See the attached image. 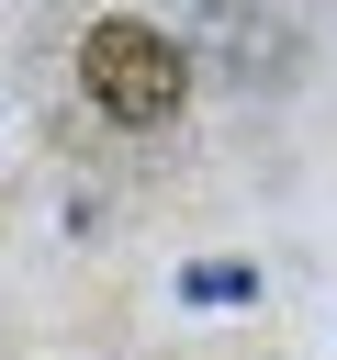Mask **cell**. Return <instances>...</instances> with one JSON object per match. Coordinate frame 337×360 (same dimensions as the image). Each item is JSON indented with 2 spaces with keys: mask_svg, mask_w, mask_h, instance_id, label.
Instances as JSON below:
<instances>
[{
  "mask_svg": "<svg viewBox=\"0 0 337 360\" xmlns=\"http://www.w3.org/2000/svg\"><path fill=\"white\" fill-rule=\"evenodd\" d=\"M79 90L101 101V124L146 135V124H168V112H180L191 56H180L157 22H90V45H79Z\"/></svg>",
  "mask_w": 337,
  "mask_h": 360,
  "instance_id": "6da1fadb",
  "label": "cell"
},
{
  "mask_svg": "<svg viewBox=\"0 0 337 360\" xmlns=\"http://www.w3.org/2000/svg\"><path fill=\"white\" fill-rule=\"evenodd\" d=\"M191 292H202V304H236V292H258V270H225V259H202V270H191Z\"/></svg>",
  "mask_w": 337,
  "mask_h": 360,
  "instance_id": "7a4b0ae2",
  "label": "cell"
}]
</instances>
